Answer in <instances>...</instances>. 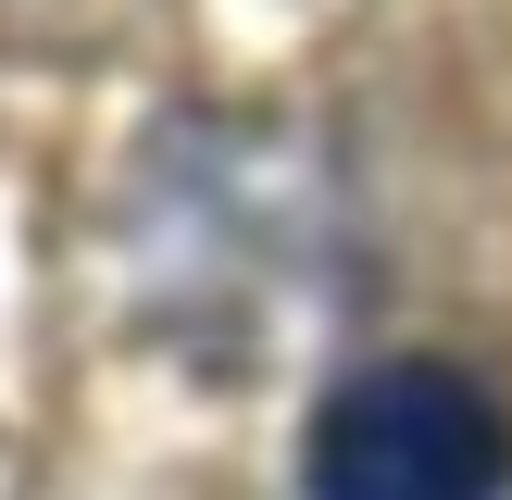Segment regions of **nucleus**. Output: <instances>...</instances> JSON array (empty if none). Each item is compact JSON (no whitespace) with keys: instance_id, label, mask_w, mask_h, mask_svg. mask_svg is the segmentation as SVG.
Returning <instances> with one entry per match:
<instances>
[{"instance_id":"obj_1","label":"nucleus","mask_w":512,"mask_h":500,"mask_svg":"<svg viewBox=\"0 0 512 500\" xmlns=\"http://www.w3.org/2000/svg\"><path fill=\"white\" fill-rule=\"evenodd\" d=\"M300 488L313 500H500L512 488V425L450 363H363L350 388L313 400Z\"/></svg>"}]
</instances>
